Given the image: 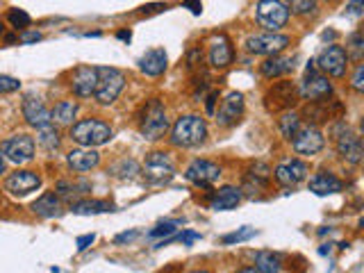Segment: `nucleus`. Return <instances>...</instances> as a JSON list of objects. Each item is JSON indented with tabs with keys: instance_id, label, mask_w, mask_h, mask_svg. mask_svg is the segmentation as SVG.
<instances>
[{
	"instance_id": "f257e3e1",
	"label": "nucleus",
	"mask_w": 364,
	"mask_h": 273,
	"mask_svg": "<svg viewBox=\"0 0 364 273\" xmlns=\"http://www.w3.org/2000/svg\"><path fill=\"white\" fill-rule=\"evenodd\" d=\"M208 136V125L196 114H189V117H180L173 125V132H171V144L180 146V148H191L205 141Z\"/></svg>"
},
{
	"instance_id": "f03ea898",
	"label": "nucleus",
	"mask_w": 364,
	"mask_h": 273,
	"mask_svg": "<svg viewBox=\"0 0 364 273\" xmlns=\"http://www.w3.org/2000/svg\"><path fill=\"white\" fill-rule=\"evenodd\" d=\"M112 128L105 121L98 119H82L71 125V139L85 148H94V146H102L112 139Z\"/></svg>"
},
{
	"instance_id": "7ed1b4c3",
	"label": "nucleus",
	"mask_w": 364,
	"mask_h": 273,
	"mask_svg": "<svg viewBox=\"0 0 364 273\" xmlns=\"http://www.w3.org/2000/svg\"><path fill=\"white\" fill-rule=\"evenodd\" d=\"M96 71H98V87L94 98L100 105H112L125 87V75L114 66H98Z\"/></svg>"
},
{
	"instance_id": "20e7f679",
	"label": "nucleus",
	"mask_w": 364,
	"mask_h": 273,
	"mask_svg": "<svg viewBox=\"0 0 364 273\" xmlns=\"http://www.w3.org/2000/svg\"><path fill=\"white\" fill-rule=\"evenodd\" d=\"M255 16H257V23L267 32H278L280 28L287 26L289 9L282 0H259L255 5Z\"/></svg>"
},
{
	"instance_id": "39448f33",
	"label": "nucleus",
	"mask_w": 364,
	"mask_h": 273,
	"mask_svg": "<svg viewBox=\"0 0 364 273\" xmlns=\"http://www.w3.org/2000/svg\"><path fill=\"white\" fill-rule=\"evenodd\" d=\"M139 128H141V134L146 136V139H162V136L166 134V130H168L166 109H164V105L157 98L151 100L144 107Z\"/></svg>"
},
{
	"instance_id": "423d86ee",
	"label": "nucleus",
	"mask_w": 364,
	"mask_h": 273,
	"mask_svg": "<svg viewBox=\"0 0 364 273\" xmlns=\"http://www.w3.org/2000/svg\"><path fill=\"white\" fill-rule=\"evenodd\" d=\"M289 37L287 34H278V32H264V34H253V37L246 39V48L253 55H280L284 48L289 46Z\"/></svg>"
},
{
	"instance_id": "0eeeda50",
	"label": "nucleus",
	"mask_w": 364,
	"mask_h": 273,
	"mask_svg": "<svg viewBox=\"0 0 364 273\" xmlns=\"http://www.w3.org/2000/svg\"><path fill=\"white\" fill-rule=\"evenodd\" d=\"M299 94L305 98V100H323L328 98L330 94H333V85L328 82V77L318 71V68L314 66V62L307 64V71H305V80L301 85V91Z\"/></svg>"
},
{
	"instance_id": "6e6552de",
	"label": "nucleus",
	"mask_w": 364,
	"mask_h": 273,
	"mask_svg": "<svg viewBox=\"0 0 364 273\" xmlns=\"http://www.w3.org/2000/svg\"><path fill=\"white\" fill-rule=\"evenodd\" d=\"M176 176V168H173V159L168 157V153H151L146 157V164H144V178L153 185H162V182H168L171 178Z\"/></svg>"
},
{
	"instance_id": "1a4fd4ad",
	"label": "nucleus",
	"mask_w": 364,
	"mask_h": 273,
	"mask_svg": "<svg viewBox=\"0 0 364 273\" xmlns=\"http://www.w3.org/2000/svg\"><path fill=\"white\" fill-rule=\"evenodd\" d=\"M316 68L321 73H328L333 77H344L346 75V66H348V55L346 50L337 43H330L323 48V53L318 55V60L314 62Z\"/></svg>"
},
{
	"instance_id": "9d476101",
	"label": "nucleus",
	"mask_w": 364,
	"mask_h": 273,
	"mask_svg": "<svg viewBox=\"0 0 364 273\" xmlns=\"http://www.w3.org/2000/svg\"><path fill=\"white\" fill-rule=\"evenodd\" d=\"M0 153L14 164H28L34 159V139L30 134H14L7 141H3Z\"/></svg>"
},
{
	"instance_id": "9b49d317",
	"label": "nucleus",
	"mask_w": 364,
	"mask_h": 273,
	"mask_svg": "<svg viewBox=\"0 0 364 273\" xmlns=\"http://www.w3.org/2000/svg\"><path fill=\"white\" fill-rule=\"evenodd\" d=\"M296 96H299V91H296L294 82H289V80L276 82L264 94V107L269 112H287L294 107Z\"/></svg>"
},
{
	"instance_id": "f8f14e48",
	"label": "nucleus",
	"mask_w": 364,
	"mask_h": 273,
	"mask_svg": "<svg viewBox=\"0 0 364 273\" xmlns=\"http://www.w3.org/2000/svg\"><path fill=\"white\" fill-rule=\"evenodd\" d=\"M323 134L321 130L316 128V125H307V128H301L299 132H296L291 136V146L294 151L299 155H316L318 151L323 148Z\"/></svg>"
},
{
	"instance_id": "ddd939ff",
	"label": "nucleus",
	"mask_w": 364,
	"mask_h": 273,
	"mask_svg": "<svg viewBox=\"0 0 364 273\" xmlns=\"http://www.w3.org/2000/svg\"><path fill=\"white\" fill-rule=\"evenodd\" d=\"M187 180L193 182L198 187H212L216 180L221 178V168L219 164L210 162V159H193L187 166Z\"/></svg>"
},
{
	"instance_id": "4468645a",
	"label": "nucleus",
	"mask_w": 364,
	"mask_h": 273,
	"mask_svg": "<svg viewBox=\"0 0 364 273\" xmlns=\"http://www.w3.org/2000/svg\"><path fill=\"white\" fill-rule=\"evenodd\" d=\"M41 187V178L34 171H14L5 180V189L14 196H28Z\"/></svg>"
},
{
	"instance_id": "2eb2a0df",
	"label": "nucleus",
	"mask_w": 364,
	"mask_h": 273,
	"mask_svg": "<svg viewBox=\"0 0 364 273\" xmlns=\"http://www.w3.org/2000/svg\"><path fill=\"white\" fill-rule=\"evenodd\" d=\"M98 87V71L94 66H77L71 75V89L80 98H91Z\"/></svg>"
},
{
	"instance_id": "dca6fc26",
	"label": "nucleus",
	"mask_w": 364,
	"mask_h": 273,
	"mask_svg": "<svg viewBox=\"0 0 364 273\" xmlns=\"http://www.w3.org/2000/svg\"><path fill=\"white\" fill-rule=\"evenodd\" d=\"M242 114H244V96L239 91H232V94H228L223 98L219 112H216V123L221 128H230V125H235L242 119Z\"/></svg>"
},
{
	"instance_id": "f3484780",
	"label": "nucleus",
	"mask_w": 364,
	"mask_h": 273,
	"mask_svg": "<svg viewBox=\"0 0 364 273\" xmlns=\"http://www.w3.org/2000/svg\"><path fill=\"white\" fill-rule=\"evenodd\" d=\"M344 114V105L339 100H314L312 105L305 107V117L312 125L314 123H328L333 119H339Z\"/></svg>"
},
{
	"instance_id": "a211bd4d",
	"label": "nucleus",
	"mask_w": 364,
	"mask_h": 273,
	"mask_svg": "<svg viewBox=\"0 0 364 273\" xmlns=\"http://www.w3.org/2000/svg\"><path fill=\"white\" fill-rule=\"evenodd\" d=\"M307 173H310V168H307V164L301 162V159H291V162H284V164L276 166V171H273L276 180L280 182V185H284V187L299 185V182H303L307 178Z\"/></svg>"
},
{
	"instance_id": "6ab92c4d",
	"label": "nucleus",
	"mask_w": 364,
	"mask_h": 273,
	"mask_svg": "<svg viewBox=\"0 0 364 273\" xmlns=\"http://www.w3.org/2000/svg\"><path fill=\"white\" fill-rule=\"evenodd\" d=\"M337 153L346 159L348 164H360L362 162V155H364V148L358 134L348 132V128L337 136Z\"/></svg>"
},
{
	"instance_id": "aec40b11",
	"label": "nucleus",
	"mask_w": 364,
	"mask_h": 273,
	"mask_svg": "<svg viewBox=\"0 0 364 273\" xmlns=\"http://www.w3.org/2000/svg\"><path fill=\"white\" fill-rule=\"evenodd\" d=\"M232 60H235V50H232L230 39H228L225 34L214 37L210 43V64L214 68H225L232 64Z\"/></svg>"
},
{
	"instance_id": "412c9836",
	"label": "nucleus",
	"mask_w": 364,
	"mask_h": 273,
	"mask_svg": "<svg viewBox=\"0 0 364 273\" xmlns=\"http://www.w3.org/2000/svg\"><path fill=\"white\" fill-rule=\"evenodd\" d=\"M66 162L68 166H71L73 171H77V173H85V171H91L94 166H98L100 162V153L94 151V148H77V151H71L66 155Z\"/></svg>"
},
{
	"instance_id": "4be33fe9",
	"label": "nucleus",
	"mask_w": 364,
	"mask_h": 273,
	"mask_svg": "<svg viewBox=\"0 0 364 273\" xmlns=\"http://www.w3.org/2000/svg\"><path fill=\"white\" fill-rule=\"evenodd\" d=\"M23 117H26V121L37 130L50 123V112L46 109V105L39 98H26V100H23Z\"/></svg>"
},
{
	"instance_id": "5701e85b",
	"label": "nucleus",
	"mask_w": 364,
	"mask_h": 273,
	"mask_svg": "<svg viewBox=\"0 0 364 273\" xmlns=\"http://www.w3.org/2000/svg\"><path fill=\"white\" fill-rule=\"evenodd\" d=\"M296 66V57H289V55H273L269 57L267 62L259 64V73L264 77H280V75H287L294 71Z\"/></svg>"
},
{
	"instance_id": "b1692460",
	"label": "nucleus",
	"mask_w": 364,
	"mask_h": 273,
	"mask_svg": "<svg viewBox=\"0 0 364 273\" xmlns=\"http://www.w3.org/2000/svg\"><path fill=\"white\" fill-rule=\"evenodd\" d=\"M166 53L164 48H151V50H146L141 55V60H139V68H141V73L146 75H151V77H157V75H162L166 71Z\"/></svg>"
},
{
	"instance_id": "393cba45",
	"label": "nucleus",
	"mask_w": 364,
	"mask_h": 273,
	"mask_svg": "<svg viewBox=\"0 0 364 273\" xmlns=\"http://www.w3.org/2000/svg\"><path fill=\"white\" fill-rule=\"evenodd\" d=\"M239 203H242V189L225 185L219 191H214V196L210 200V208L216 212H225V210H235Z\"/></svg>"
},
{
	"instance_id": "a878e982",
	"label": "nucleus",
	"mask_w": 364,
	"mask_h": 273,
	"mask_svg": "<svg viewBox=\"0 0 364 273\" xmlns=\"http://www.w3.org/2000/svg\"><path fill=\"white\" fill-rule=\"evenodd\" d=\"M341 189H344V182H341L339 178H335L333 173H326V171L316 173L310 180V191L316 193V196H328V193H337Z\"/></svg>"
},
{
	"instance_id": "bb28decb",
	"label": "nucleus",
	"mask_w": 364,
	"mask_h": 273,
	"mask_svg": "<svg viewBox=\"0 0 364 273\" xmlns=\"http://www.w3.org/2000/svg\"><path fill=\"white\" fill-rule=\"evenodd\" d=\"M32 212L43 216V219H50V216H60L62 214V203L60 196L55 191H46L43 196H39L32 203Z\"/></svg>"
},
{
	"instance_id": "cd10ccee",
	"label": "nucleus",
	"mask_w": 364,
	"mask_h": 273,
	"mask_svg": "<svg viewBox=\"0 0 364 273\" xmlns=\"http://www.w3.org/2000/svg\"><path fill=\"white\" fill-rule=\"evenodd\" d=\"M77 114V102L75 100H62L57 102L55 109L50 112V123L55 125H73V119Z\"/></svg>"
},
{
	"instance_id": "c85d7f7f",
	"label": "nucleus",
	"mask_w": 364,
	"mask_h": 273,
	"mask_svg": "<svg viewBox=\"0 0 364 273\" xmlns=\"http://www.w3.org/2000/svg\"><path fill=\"white\" fill-rule=\"evenodd\" d=\"M255 271L257 273H284L280 257L273 255L271 250H262V253L255 255Z\"/></svg>"
},
{
	"instance_id": "c756f323",
	"label": "nucleus",
	"mask_w": 364,
	"mask_h": 273,
	"mask_svg": "<svg viewBox=\"0 0 364 273\" xmlns=\"http://www.w3.org/2000/svg\"><path fill=\"white\" fill-rule=\"evenodd\" d=\"M37 141H39L48 153H53V151H57V148H60V134H57V128H55L53 123H48V125H43V128H39Z\"/></svg>"
},
{
	"instance_id": "7c9ffc66",
	"label": "nucleus",
	"mask_w": 364,
	"mask_h": 273,
	"mask_svg": "<svg viewBox=\"0 0 364 273\" xmlns=\"http://www.w3.org/2000/svg\"><path fill=\"white\" fill-rule=\"evenodd\" d=\"M109 210H112V205L105 200H80L73 205V214H102Z\"/></svg>"
},
{
	"instance_id": "2f4dec72",
	"label": "nucleus",
	"mask_w": 364,
	"mask_h": 273,
	"mask_svg": "<svg viewBox=\"0 0 364 273\" xmlns=\"http://www.w3.org/2000/svg\"><path fill=\"white\" fill-rule=\"evenodd\" d=\"M278 128L282 132V136H287V139H291V136L299 132L303 125H301V119L296 117V114H282V117L278 119Z\"/></svg>"
},
{
	"instance_id": "473e14b6",
	"label": "nucleus",
	"mask_w": 364,
	"mask_h": 273,
	"mask_svg": "<svg viewBox=\"0 0 364 273\" xmlns=\"http://www.w3.org/2000/svg\"><path fill=\"white\" fill-rule=\"evenodd\" d=\"M136 173H139V164L134 159H121L112 166V176L117 178H134Z\"/></svg>"
},
{
	"instance_id": "72a5a7b5",
	"label": "nucleus",
	"mask_w": 364,
	"mask_h": 273,
	"mask_svg": "<svg viewBox=\"0 0 364 273\" xmlns=\"http://www.w3.org/2000/svg\"><path fill=\"white\" fill-rule=\"evenodd\" d=\"M287 9L299 16H314L316 14V3L314 0H287Z\"/></svg>"
},
{
	"instance_id": "f704fd0d",
	"label": "nucleus",
	"mask_w": 364,
	"mask_h": 273,
	"mask_svg": "<svg viewBox=\"0 0 364 273\" xmlns=\"http://www.w3.org/2000/svg\"><path fill=\"white\" fill-rule=\"evenodd\" d=\"M362 46H364L362 32H353L350 37H348V50H346V55L360 62L362 60Z\"/></svg>"
},
{
	"instance_id": "c9c22d12",
	"label": "nucleus",
	"mask_w": 364,
	"mask_h": 273,
	"mask_svg": "<svg viewBox=\"0 0 364 273\" xmlns=\"http://www.w3.org/2000/svg\"><path fill=\"white\" fill-rule=\"evenodd\" d=\"M7 18H9L11 26H14V28H21V30L30 28V23H32L30 14H28V11H23V9H9Z\"/></svg>"
},
{
	"instance_id": "e433bc0d",
	"label": "nucleus",
	"mask_w": 364,
	"mask_h": 273,
	"mask_svg": "<svg viewBox=\"0 0 364 273\" xmlns=\"http://www.w3.org/2000/svg\"><path fill=\"white\" fill-rule=\"evenodd\" d=\"M255 235V228H248V225H244L242 230H235V232H230V235H225L223 237V244H237V242H246V239H250Z\"/></svg>"
},
{
	"instance_id": "4c0bfd02",
	"label": "nucleus",
	"mask_w": 364,
	"mask_h": 273,
	"mask_svg": "<svg viewBox=\"0 0 364 273\" xmlns=\"http://www.w3.org/2000/svg\"><path fill=\"white\" fill-rule=\"evenodd\" d=\"M180 225V221H164V223H159L157 228H153L151 232H148V237H168V235H173L176 232V228Z\"/></svg>"
},
{
	"instance_id": "58836bf2",
	"label": "nucleus",
	"mask_w": 364,
	"mask_h": 273,
	"mask_svg": "<svg viewBox=\"0 0 364 273\" xmlns=\"http://www.w3.org/2000/svg\"><path fill=\"white\" fill-rule=\"evenodd\" d=\"M21 87V82L16 77H9V75H0V94H11Z\"/></svg>"
},
{
	"instance_id": "ea45409f",
	"label": "nucleus",
	"mask_w": 364,
	"mask_h": 273,
	"mask_svg": "<svg viewBox=\"0 0 364 273\" xmlns=\"http://www.w3.org/2000/svg\"><path fill=\"white\" fill-rule=\"evenodd\" d=\"M350 87L355 89V91H362L364 89V66L362 64H358L355 75H353V80H350Z\"/></svg>"
},
{
	"instance_id": "a19ab883",
	"label": "nucleus",
	"mask_w": 364,
	"mask_h": 273,
	"mask_svg": "<svg viewBox=\"0 0 364 273\" xmlns=\"http://www.w3.org/2000/svg\"><path fill=\"white\" fill-rule=\"evenodd\" d=\"M346 9H348V14H350V16H355V18H358V16H362V9H364V0H350V3H348V7H346Z\"/></svg>"
},
{
	"instance_id": "79ce46f5",
	"label": "nucleus",
	"mask_w": 364,
	"mask_h": 273,
	"mask_svg": "<svg viewBox=\"0 0 364 273\" xmlns=\"http://www.w3.org/2000/svg\"><path fill=\"white\" fill-rule=\"evenodd\" d=\"M94 242H96V235H82V237H77V250H87Z\"/></svg>"
},
{
	"instance_id": "37998d69",
	"label": "nucleus",
	"mask_w": 364,
	"mask_h": 273,
	"mask_svg": "<svg viewBox=\"0 0 364 273\" xmlns=\"http://www.w3.org/2000/svg\"><path fill=\"white\" fill-rule=\"evenodd\" d=\"M185 7H189V9H191V14H196V16L203 11L200 0H185Z\"/></svg>"
},
{
	"instance_id": "c03bdc74",
	"label": "nucleus",
	"mask_w": 364,
	"mask_h": 273,
	"mask_svg": "<svg viewBox=\"0 0 364 273\" xmlns=\"http://www.w3.org/2000/svg\"><path fill=\"white\" fill-rule=\"evenodd\" d=\"M21 41H23V43H34V41H41V34H39V32H26V34H23V37H21Z\"/></svg>"
},
{
	"instance_id": "a18cd8bd",
	"label": "nucleus",
	"mask_w": 364,
	"mask_h": 273,
	"mask_svg": "<svg viewBox=\"0 0 364 273\" xmlns=\"http://www.w3.org/2000/svg\"><path fill=\"white\" fill-rule=\"evenodd\" d=\"M162 9H166V5H162V3H155V5H144L139 11H141V14H153V11H162Z\"/></svg>"
},
{
	"instance_id": "49530a36",
	"label": "nucleus",
	"mask_w": 364,
	"mask_h": 273,
	"mask_svg": "<svg viewBox=\"0 0 364 273\" xmlns=\"http://www.w3.org/2000/svg\"><path fill=\"white\" fill-rule=\"evenodd\" d=\"M178 239H180L182 244H191V242H196V239H200V235H198V232H191V230H189V232H185V235H180Z\"/></svg>"
},
{
	"instance_id": "de8ad7c7",
	"label": "nucleus",
	"mask_w": 364,
	"mask_h": 273,
	"mask_svg": "<svg viewBox=\"0 0 364 273\" xmlns=\"http://www.w3.org/2000/svg\"><path fill=\"white\" fill-rule=\"evenodd\" d=\"M136 237V230H130V232H121L119 237H114V242L117 244H123V242H130V239Z\"/></svg>"
},
{
	"instance_id": "09e8293b",
	"label": "nucleus",
	"mask_w": 364,
	"mask_h": 273,
	"mask_svg": "<svg viewBox=\"0 0 364 273\" xmlns=\"http://www.w3.org/2000/svg\"><path fill=\"white\" fill-rule=\"evenodd\" d=\"M214 100H216V94H210L208 96V114H214Z\"/></svg>"
},
{
	"instance_id": "8fccbe9b",
	"label": "nucleus",
	"mask_w": 364,
	"mask_h": 273,
	"mask_svg": "<svg viewBox=\"0 0 364 273\" xmlns=\"http://www.w3.org/2000/svg\"><path fill=\"white\" fill-rule=\"evenodd\" d=\"M237 273H257V271H255L253 267H246V269H239Z\"/></svg>"
},
{
	"instance_id": "3c124183",
	"label": "nucleus",
	"mask_w": 364,
	"mask_h": 273,
	"mask_svg": "<svg viewBox=\"0 0 364 273\" xmlns=\"http://www.w3.org/2000/svg\"><path fill=\"white\" fill-rule=\"evenodd\" d=\"M0 173H5V159H3V153H0Z\"/></svg>"
},
{
	"instance_id": "603ef678",
	"label": "nucleus",
	"mask_w": 364,
	"mask_h": 273,
	"mask_svg": "<svg viewBox=\"0 0 364 273\" xmlns=\"http://www.w3.org/2000/svg\"><path fill=\"white\" fill-rule=\"evenodd\" d=\"M119 39H128L130 41V32H119Z\"/></svg>"
},
{
	"instance_id": "864d4df0",
	"label": "nucleus",
	"mask_w": 364,
	"mask_h": 273,
	"mask_svg": "<svg viewBox=\"0 0 364 273\" xmlns=\"http://www.w3.org/2000/svg\"><path fill=\"white\" fill-rule=\"evenodd\" d=\"M191 273H210V271H191Z\"/></svg>"
}]
</instances>
